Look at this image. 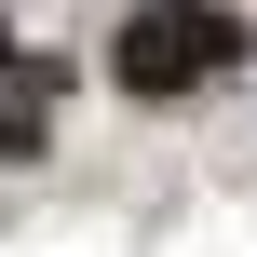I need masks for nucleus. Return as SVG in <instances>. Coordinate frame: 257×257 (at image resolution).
Returning <instances> with one entry per match:
<instances>
[{"mask_svg":"<svg viewBox=\"0 0 257 257\" xmlns=\"http://www.w3.org/2000/svg\"><path fill=\"white\" fill-rule=\"evenodd\" d=\"M244 68V14L230 0H136L122 41H108V81L122 95H203Z\"/></svg>","mask_w":257,"mask_h":257,"instance_id":"f257e3e1","label":"nucleus"},{"mask_svg":"<svg viewBox=\"0 0 257 257\" xmlns=\"http://www.w3.org/2000/svg\"><path fill=\"white\" fill-rule=\"evenodd\" d=\"M41 122H54V54L0 41V163H41Z\"/></svg>","mask_w":257,"mask_h":257,"instance_id":"f03ea898","label":"nucleus"}]
</instances>
